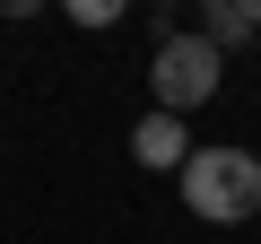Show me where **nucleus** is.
Listing matches in <instances>:
<instances>
[{
	"label": "nucleus",
	"instance_id": "obj_1",
	"mask_svg": "<svg viewBox=\"0 0 261 244\" xmlns=\"http://www.w3.org/2000/svg\"><path fill=\"white\" fill-rule=\"evenodd\" d=\"M174 183H183V209L209 218V227H244L261 209V157L252 149H200Z\"/></svg>",
	"mask_w": 261,
	"mask_h": 244
},
{
	"label": "nucleus",
	"instance_id": "obj_5",
	"mask_svg": "<svg viewBox=\"0 0 261 244\" xmlns=\"http://www.w3.org/2000/svg\"><path fill=\"white\" fill-rule=\"evenodd\" d=\"M122 0H70V27H113Z\"/></svg>",
	"mask_w": 261,
	"mask_h": 244
},
{
	"label": "nucleus",
	"instance_id": "obj_2",
	"mask_svg": "<svg viewBox=\"0 0 261 244\" xmlns=\"http://www.w3.org/2000/svg\"><path fill=\"white\" fill-rule=\"evenodd\" d=\"M218 70H226V53H218L200 27H183L174 44H157V61H148L157 113H192V105H209V96H218Z\"/></svg>",
	"mask_w": 261,
	"mask_h": 244
},
{
	"label": "nucleus",
	"instance_id": "obj_4",
	"mask_svg": "<svg viewBox=\"0 0 261 244\" xmlns=\"http://www.w3.org/2000/svg\"><path fill=\"white\" fill-rule=\"evenodd\" d=\"M200 35H209L218 53H235V44H252L261 27L244 18V0H200Z\"/></svg>",
	"mask_w": 261,
	"mask_h": 244
},
{
	"label": "nucleus",
	"instance_id": "obj_3",
	"mask_svg": "<svg viewBox=\"0 0 261 244\" xmlns=\"http://www.w3.org/2000/svg\"><path fill=\"white\" fill-rule=\"evenodd\" d=\"M130 157H140V166H157V175H183L200 149H192V131H183V113H140V131H130Z\"/></svg>",
	"mask_w": 261,
	"mask_h": 244
}]
</instances>
